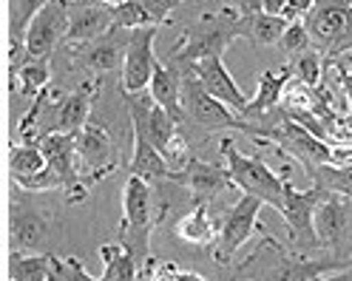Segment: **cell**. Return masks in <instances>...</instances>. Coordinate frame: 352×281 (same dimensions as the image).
<instances>
[{
	"mask_svg": "<svg viewBox=\"0 0 352 281\" xmlns=\"http://www.w3.org/2000/svg\"><path fill=\"white\" fill-rule=\"evenodd\" d=\"M114 29V9H108L97 0H72L69 9V34H65V49L91 43Z\"/></svg>",
	"mask_w": 352,
	"mask_h": 281,
	"instance_id": "cell-16",
	"label": "cell"
},
{
	"mask_svg": "<svg viewBox=\"0 0 352 281\" xmlns=\"http://www.w3.org/2000/svg\"><path fill=\"white\" fill-rule=\"evenodd\" d=\"M74 139H77L80 174L88 188L108 179L120 168V150H117L111 134H108L100 122H88Z\"/></svg>",
	"mask_w": 352,
	"mask_h": 281,
	"instance_id": "cell-9",
	"label": "cell"
},
{
	"mask_svg": "<svg viewBox=\"0 0 352 281\" xmlns=\"http://www.w3.org/2000/svg\"><path fill=\"white\" fill-rule=\"evenodd\" d=\"M287 66L293 69V77H296V80H301L304 85H310V89H321L329 63L324 60V54H321L318 49H310V52L298 54L293 63H287Z\"/></svg>",
	"mask_w": 352,
	"mask_h": 281,
	"instance_id": "cell-31",
	"label": "cell"
},
{
	"mask_svg": "<svg viewBox=\"0 0 352 281\" xmlns=\"http://www.w3.org/2000/svg\"><path fill=\"white\" fill-rule=\"evenodd\" d=\"M179 281H208V278L199 273H190V270H179Z\"/></svg>",
	"mask_w": 352,
	"mask_h": 281,
	"instance_id": "cell-41",
	"label": "cell"
},
{
	"mask_svg": "<svg viewBox=\"0 0 352 281\" xmlns=\"http://www.w3.org/2000/svg\"><path fill=\"white\" fill-rule=\"evenodd\" d=\"M182 0H125L114 9V29H145V26H162L173 6Z\"/></svg>",
	"mask_w": 352,
	"mask_h": 281,
	"instance_id": "cell-19",
	"label": "cell"
},
{
	"mask_svg": "<svg viewBox=\"0 0 352 281\" xmlns=\"http://www.w3.org/2000/svg\"><path fill=\"white\" fill-rule=\"evenodd\" d=\"M49 281H100L97 276H91L85 270V265L77 256L69 258H57L52 253V270H49Z\"/></svg>",
	"mask_w": 352,
	"mask_h": 281,
	"instance_id": "cell-34",
	"label": "cell"
},
{
	"mask_svg": "<svg viewBox=\"0 0 352 281\" xmlns=\"http://www.w3.org/2000/svg\"><path fill=\"white\" fill-rule=\"evenodd\" d=\"M9 242L12 250L23 253H52L54 247L52 219L32 202H20L17 193L9 202Z\"/></svg>",
	"mask_w": 352,
	"mask_h": 281,
	"instance_id": "cell-8",
	"label": "cell"
},
{
	"mask_svg": "<svg viewBox=\"0 0 352 281\" xmlns=\"http://www.w3.org/2000/svg\"><path fill=\"white\" fill-rule=\"evenodd\" d=\"M49 0H9V63L23 57V40L34 14L46 6Z\"/></svg>",
	"mask_w": 352,
	"mask_h": 281,
	"instance_id": "cell-26",
	"label": "cell"
},
{
	"mask_svg": "<svg viewBox=\"0 0 352 281\" xmlns=\"http://www.w3.org/2000/svg\"><path fill=\"white\" fill-rule=\"evenodd\" d=\"M69 9H72V0H49L34 14L23 40V54L29 60H52V52L60 43H65V34H69Z\"/></svg>",
	"mask_w": 352,
	"mask_h": 281,
	"instance_id": "cell-11",
	"label": "cell"
},
{
	"mask_svg": "<svg viewBox=\"0 0 352 281\" xmlns=\"http://www.w3.org/2000/svg\"><path fill=\"white\" fill-rule=\"evenodd\" d=\"M293 80V69L284 66L278 74L276 71H261L256 77L258 89H256V97L250 100L248 111H245V120H256V117H264L276 111V108L281 105V97H284V89H287V82Z\"/></svg>",
	"mask_w": 352,
	"mask_h": 281,
	"instance_id": "cell-24",
	"label": "cell"
},
{
	"mask_svg": "<svg viewBox=\"0 0 352 281\" xmlns=\"http://www.w3.org/2000/svg\"><path fill=\"white\" fill-rule=\"evenodd\" d=\"M182 108L185 117L205 131H245L248 128V120L210 97L193 71H182Z\"/></svg>",
	"mask_w": 352,
	"mask_h": 281,
	"instance_id": "cell-7",
	"label": "cell"
},
{
	"mask_svg": "<svg viewBox=\"0 0 352 281\" xmlns=\"http://www.w3.org/2000/svg\"><path fill=\"white\" fill-rule=\"evenodd\" d=\"M219 150H222V157H225V165L230 170L233 185L241 193L261 199L264 205H270L273 210H281V205H284V182H287L284 177H287V174L278 177V174H273V168L264 162L261 157L241 154L230 137L219 139Z\"/></svg>",
	"mask_w": 352,
	"mask_h": 281,
	"instance_id": "cell-3",
	"label": "cell"
},
{
	"mask_svg": "<svg viewBox=\"0 0 352 281\" xmlns=\"http://www.w3.org/2000/svg\"><path fill=\"white\" fill-rule=\"evenodd\" d=\"M261 207H264V202L256 199V196H248V193H241V196L236 199L225 225L219 227V239H216V247H213L216 265H230L233 256L241 250V245H248L253 239V233L261 230L258 227Z\"/></svg>",
	"mask_w": 352,
	"mask_h": 281,
	"instance_id": "cell-10",
	"label": "cell"
},
{
	"mask_svg": "<svg viewBox=\"0 0 352 281\" xmlns=\"http://www.w3.org/2000/svg\"><path fill=\"white\" fill-rule=\"evenodd\" d=\"M160 34V26H145V29H131L128 52L122 63V77H120V91L122 94H142L148 91L153 66H157V54H153V40Z\"/></svg>",
	"mask_w": 352,
	"mask_h": 281,
	"instance_id": "cell-13",
	"label": "cell"
},
{
	"mask_svg": "<svg viewBox=\"0 0 352 281\" xmlns=\"http://www.w3.org/2000/svg\"><path fill=\"white\" fill-rule=\"evenodd\" d=\"M168 182L185 188V190L190 193L193 205L210 202V199H216L222 190L233 188V179H230L228 165H213V162H205V159H190L182 170H170Z\"/></svg>",
	"mask_w": 352,
	"mask_h": 281,
	"instance_id": "cell-14",
	"label": "cell"
},
{
	"mask_svg": "<svg viewBox=\"0 0 352 281\" xmlns=\"http://www.w3.org/2000/svg\"><path fill=\"white\" fill-rule=\"evenodd\" d=\"M318 281H352V267H344V270H336V273H329Z\"/></svg>",
	"mask_w": 352,
	"mask_h": 281,
	"instance_id": "cell-40",
	"label": "cell"
},
{
	"mask_svg": "<svg viewBox=\"0 0 352 281\" xmlns=\"http://www.w3.org/2000/svg\"><path fill=\"white\" fill-rule=\"evenodd\" d=\"M273 250V256H264L261 247H256V253L241 265V273H250V281H318L336 270L352 267V256L344 253H333V256H321L313 258L310 253H287L273 236H264Z\"/></svg>",
	"mask_w": 352,
	"mask_h": 281,
	"instance_id": "cell-1",
	"label": "cell"
},
{
	"mask_svg": "<svg viewBox=\"0 0 352 281\" xmlns=\"http://www.w3.org/2000/svg\"><path fill=\"white\" fill-rule=\"evenodd\" d=\"M97 256L102 258V276L100 281H137L142 273L134 262V256H131L120 242H108V245H100Z\"/></svg>",
	"mask_w": 352,
	"mask_h": 281,
	"instance_id": "cell-27",
	"label": "cell"
},
{
	"mask_svg": "<svg viewBox=\"0 0 352 281\" xmlns=\"http://www.w3.org/2000/svg\"><path fill=\"white\" fill-rule=\"evenodd\" d=\"M46 165H49V159H46V154H43V148H40L37 139H32V142H12L9 145V174H12V182L34 177Z\"/></svg>",
	"mask_w": 352,
	"mask_h": 281,
	"instance_id": "cell-28",
	"label": "cell"
},
{
	"mask_svg": "<svg viewBox=\"0 0 352 281\" xmlns=\"http://www.w3.org/2000/svg\"><path fill=\"white\" fill-rule=\"evenodd\" d=\"M316 0H287V9H284V17L287 20H304L307 12L313 9Z\"/></svg>",
	"mask_w": 352,
	"mask_h": 281,
	"instance_id": "cell-38",
	"label": "cell"
},
{
	"mask_svg": "<svg viewBox=\"0 0 352 281\" xmlns=\"http://www.w3.org/2000/svg\"><path fill=\"white\" fill-rule=\"evenodd\" d=\"M327 193L329 190L321 185H313L310 190H296L290 182H284V205L278 213H281L284 225H287L293 247L301 253L321 250V242L316 236V210Z\"/></svg>",
	"mask_w": 352,
	"mask_h": 281,
	"instance_id": "cell-6",
	"label": "cell"
},
{
	"mask_svg": "<svg viewBox=\"0 0 352 281\" xmlns=\"http://www.w3.org/2000/svg\"><path fill=\"white\" fill-rule=\"evenodd\" d=\"M185 71H193L196 80L205 85V91H208L210 97H216L219 102H225L228 108H233L239 117H245L248 105H250V97L236 85L233 74H230L228 66H225V57H208V60H199V63H193V66L185 69Z\"/></svg>",
	"mask_w": 352,
	"mask_h": 281,
	"instance_id": "cell-15",
	"label": "cell"
},
{
	"mask_svg": "<svg viewBox=\"0 0 352 281\" xmlns=\"http://www.w3.org/2000/svg\"><path fill=\"white\" fill-rule=\"evenodd\" d=\"M349 63V60H346ZM344 60H336V77H338V85L341 91L346 94V105H349V117H352V71L346 69Z\"/></svg>",
	"mask_w": 352,
	"mask_h": 281,
	"instance_id": "cell-37",
	"label": "cell"
},
{
	"mask_svg": "<svg viewBox=\"0 0 352 281\" xmlns=\"http://www.w3.org/2000/svg\"><path fill=\"white\" fill-rule=\"evenodd\" d=\"M131 174H137L148 182H168L170 177V165L168 159L160 154V148L153 145L142 131L134 128V154H131V162L125 165Z\"/></svg>",
	"mask_w": 352,
	"mask_h": 281,
	"instance_id": "cell-25",
	"label": "cell"
},
{
	"mask_svg": "<svg viewBox=\"0 0 352 281\" xmlns=\"http://www.w3.org/2000/svg\"><path fill=\"white\" fill-rule=\"evenodd\" d=\"M128 40L131 32L128 29H111L108 34L82 43V46H72L69 52V63L74 69H85L88 74H108L117 71L125 63V52H128Z\"/></svg>",
	"mask_w": 352,
	"mask_h": 281,
	"instance_id": "cell-12",
	"label": "cell"
},
{
	"mask_svg": "<svg viewBox=\"0 0 352 281\" xmlns=\"http://www.w3.org/2000/svg\"><path fill=\"white\" fill-rule=\"evenodd\" d=\"M97 3H102V6H108V9H117L120 3H125V0H97Z\"/></svg>",
	"mask_w": 352,
	"mask_h": 281,
	"instance_id": "cell-42",
	"label": "cell"
},
{
	"mask_svg": "<svg viewBox=\"0 0 352 281\" xmlns=\"http://www.w3.org/2000/svg\"><path fill=\"white\" fill-rule=\"evenodd\" d=\"M9 85L14 97L34 100L40 91L52 85V66L49 60H29L26 54L17 63H9Z\"/></svg>",
	"mask_w": 352,
	"mask_h": 281,
	"instance_id": "cell-21",
	"label": "cell"
},
{
	"mask_svg": "<svg viewBox=\"0 0 352 281\" xmlns=\"http://www.w3.org/2000/svg\"><path fill=\"white\" fill-rule=\"evenodd\" d=\"M236 23H239V12L233 6L202 14L196 23H190L182 32L179 43L170 49L168 60L173 63V66H179V71H185L199 60L225 57V49L230 46L233 40H239Z\"/></svg>",
	"mask_w": 352,
	"mask_h": 281,
	"instance_id": "cell-2",
	"label": "cell"
},
{
	"mask_svg": "<svg viewBox=\"0 0 352 281\" xmlns=\"http://www.w3.org/2000/svg\"><path fill=\"white\" fill-rule=\"evenodd\" d=\"M157 225H145V227H128V230H120V245L134 256V262L140 267V273H151L153 267V258H151V230Z\"/></svg>",
	"mask_w": 352,
	"mask_h": 281,
	"instance_id": "cell-30",
	"label": "cell"
},
{
	"mask_svg": "<svg viewBox=\"0 0 352 281\" xmlns=\"http://www.w3.org/2000/svg\"><path fill=\"white\" fill-rule=\"evenodd\" d=\"M52 253H9V281H49Z\"/></svg>",
	"mask_w": 352,
	"mask_h": 281,
	"instance_id": "cell-29",
	"label": "cell"
},
{
	"mask_svg": "<svg viewBox=\"0 0 352 281\" xmlns=\"http://www.w3.org/2000/svg\"><path fill=\"white\" fill-rule=\"evenodd\" d=\"M145 225H157V219H153V188H151L148 179L131 174L125 188H122V222H120V230L145 227Z\"/></svg>",
	"mask_w": 352,
	"mask_h": 281,
	"instance_id": "cell-20",
	"label": "cell"
},
{
	"mask_svg": "<svg viewBox=\"0 0 352 281\" xmlns=\"http://www.w3.org/2000/svg\"><path fill=\"white\" fill-rule=\"evenodd\" d=\"M349 216H352V199L341 193H327L316 210V236L321 247L341 253L349 236Z\"/></svg>",
	"mask_w": 352,
	"mask_h": 281,
	"instance_id": "cell-17",
	"label": "cell"
},
{
	"mask_svg": "<svg viewBox=\"0 0 352 281\" xmlns=\"http://www.w3.org/2000/svg\"><path fill=\"white\" fill-rule=\"evenodd\" d=\"M176 239L193 247H210L219 239V227L210 213V202L193 205L179 222H176Z\"/></svg>",
	"mask_w": 352,
	"mask_h": 281,
	"instance_id": "cell-23",
	"label": "cell"
},
{
	"mask_svg": "<svg viewBox=\"0 0 352 281\" xmlns=\"http://www.w3.org/2000/svg\"><path fill=\"white\" fill-rule=\"evenodd\" d=\"M304 23L327 63L352 52V0H316Z\"/></svg>",
	"mask_w": 352,
	"mask_h": 281,
	"instance_id": "cell-4",
	"label": "cell"
},
{
	"mask_svg": "<svg viewBox=\"0 0 352 281\" xmlns=\"http://www.w3.org/2000/svg\"><path fill=\"white\" fill-rule=\"evenodd\" d=\"M329 165H336V168H352V142H336V145H329Z\"/></svg>",
	"mask_w": 352,
	"mask_h": 281,
	"instance_id": "cell-36",
	"label": "cell"
},
{
	"mask_svg": "<svg viewBox=\"0 0 352 281\" xmlns=\"http://www.w3.org/2000/svg\"><path fill=\"white\" fill-rule=\"evenodd\" d=\"M278 46H281V52L287 54L290 60H296L298 54L313 49V37H310V32H307L304 20H290L287 29H284V37H281Z\"/></svg>",
	"mask_w": 352,
	"mask_h": 281,
	"instance_id": "cell-33",
	"label": "cell"
},
{
	"mask_svg": "<svg viewBox=\"0 0 352 281\" xmlns=\"http://www.w3.org/2000/svg\"><path fill=\"white\" fill-rule=\"evenodd\" d=\"M100 85H102L100 77L97 80L88 77L72 94L57 97L46 111H43V117L37 122V125H43L40 137H46V134H74L77 137L82 128L91 122V108L100 97Z\"/></svg>",
	"mask_w": 352,
	"mask_h": 281,
	"instance_id": "cell-5",
	"label": "cell"
},
{
	"mask_svg": "<svg viewBox=\"0 0 352 281\" xmlns=\"http://www.w3.org/2000/svg\"><path fill=\"white\" fill-rule=\"evenodd\" d=\"M290 20L287 17H276L267 12H250V14H239V23H236V34L239 40H250L253 46H278L284 29H287Z\"/></svg>",
	"mask_w": 352,
	"mask_h": 281,
	"instance_id": "cell-22",
	"label": "cell"
},
{
	"mask_svg": "<svg viewBox=\"0 0 352 281\" xmlns=\"http://www.w3.org/2000/svg\"><path fill=\"white\" fill-rule=\"evenodd\" d=\"M170 165V170H182L188 162H190V142L182 137V134H176L173 142L165 148V154H162Z\"/></svg>",
	"mask_w": 352,
	"mask_h": 281,
	"instance_id": "cell-35",
	"label": "cell"
},
{
	"mask_svg": "<svg viewBox=\"0 0 352 281\" xmlns=\"http://www.w3.org/2000/svg\"><path fill=\"white\" fill-rule=\"evenodd\" d=\"M284 9H287V0H261V12L284 17Z\"/></svg>",
	"mask_w": 352,
	"mask_h": 281,
	"instance_id": "cell-39",
	"label": "cell"
},
{
	"mask_svg": "<svg viewBox=\"0 0 352 281\" xmlns=\"http://www.w3.org/2000/svg\"><path fill=\"white\" fill-rule=\"evenodd\" d=\"M313 185L327 188L329 193H341L352 199V168H336V165H321L313 170Z\"/></svg>",
	"mask_w": 352,
	"mask_h": 281,
	"instance_id": "cell-32",
	"label": "cell"
},
{
	"mask_svg": "<svg viewBox=\"0 0 352 281\" xmlns=\"http://www.w3.org/2000/svg\"><path fill=\"white\" fill-rule=\"evenodd\" d=\"M148 94L179 125L188 122L185 108H182V71H179V66H173L170 60H157L151 85H148Z\"/></svg>",
	"mask_w": 352,
	"mask_h": 281,
	"instance_id": "cell-18",
	"label": "cell"
}]
</instances>
